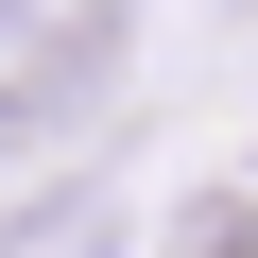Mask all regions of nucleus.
Returning <instances> with one entry per match:
<instances>
[{
	"mask_svg": "<svg viewBox=\"0 0 258 258\" xmlns=\"http://www.w3.org/2000/svg\"><path fill=\"white\" fill-rule=\"evenodd\" d=\"M172 258H258V207H189V224H172Z\"/></svg>",
	"mask_w": 258,
	"mask_h": 258,
	"instance_id": "f257e3e1",
	"label": "nucleus"
}]
</instances>
